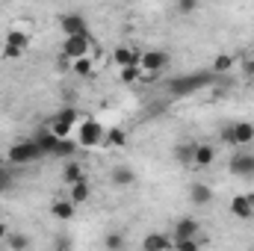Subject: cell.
<instances>
[{
  "label": "cell",
  "instance_id": "cell-25",
  "mask_svg": "<svg viewBox=\"0 0 254 251\" xmlns=\"http://www.w3.org/2000/svg\"><path fill=\"white\" fill-rule=\"evenodd\" d=\"M119 77H122V83L133 86V83H139L145 74H142V68H139V65H127V68H119Z\"/></svg>",
  "mask_w": 254,
  "mask_h": 251
},
{
  "label": "cell",
  "instance_id": "cell-5",
  "mask_svg": "<svg viewBox=\"0 0 254 251\" xmlns=\"http://www.w3.org/2000/svg\"><path fill=\"white\" fill-rule=\"evenodd\" d=\"M77 122H80V113L74 110V107H65V110H60L54 119H51V130L57 133V136H63V139H74V127H77Z\"/></svg>",
  "mask_w": 254,
  "mask_h": 251
},
{
  "label": "cell",
  "instance_id": "cell-12",
  "mask_svg": "<svg viewBox=\"0 0 254 251\" xmlns=\"http://www.w3.org/2000/svg\"><path fill=\"white\" fill-rule=\"evenodd\" d=\"M74 213H77V204H74L71 198H54V201H51V216H54L57 222H71Z\"/></svg>",
  "mask_w": 254,
  "mask_h": 251
},
{
  "label": "cell",
  "instance_id": "cell-1",
  "mask_svg": "<svg viewBox=\"0 0 254 251\" xmlns=\"http://www.w3.org/2000/svg\"><path fill=\"white\" fill-rule=\"evenodd\" d=\"M216 77H219V74H213V71H192V74H181V77H175V80L169 83V95H172V98H190V95H195L198 89L213 86V83H216Z\"/></svg>",
  "mask_w": 254,
  "mask_h": 251
},
{
  "label": "cell",
  "instance_id": "cell-4",
  "mask_svg": "<svg viewBox=\"0 0 254 251\" xmlns=\"http://www.w3.org/2000/svg\"><path fill=\"white\" fill-rule=\"evenodd\" d=\"M172 63V54L169 51H160V48H154V51H145L142 54V60H139V68H142V74L145 77H157L160 71H166Z\"/></svg>",
  "mask_w": 254,
  "mask_h": 251
},
{
  "label": "cell",
  "instance_id": "cell-8",
  "mask_svg": "<svg viewBox=\"0 0 254 251\" xmlns=\"http://www.w3.org/2000/svg\"><path fill=\"white\" fill-rule=\"evenodd\" d=\"M222 139H225L228 145L246 148V145H252L254 142V125L252 122H237V125H231V127L222 130Z\"/></svg>",
  "mask_w": 254,
  "mask_h": 251
},
{
  "label": "cell",
  "instance_id": "cell-2",
  "mask_svg": "<svg viewBox=\"0 0 254 251\" xmlns=\"http://www.w3.org/2000/svg\"><path fill=\"white\" fill-rule=\"evenodd\" d=\"M74 139H77V145L86 148V151L101 148L104 139H107V127L101 125L98 119H92V116H80V122L74 127Z\"/></svg>",
  "mask_w": 254,
  "mask_h": 251
},
{
  "label": "cell",
  "instance_id": "cell-31",
  "mask_svg": "<svg viewBox=\"0 0 254 251\" xmlns=\"http://www.w3.org/2000/svg\"><path fill=\"white\" fill-rule=\"evenodd\" d=\"M9 187H12V175H9V169L0 166V192H6Z\"/></svg>",
  "mask_w": 254,
  "mask_h": 251
},
{
  "label": "cell",
  "instance_id": "cell-16",
  "mask_svg": "<svg viewBox=\"0 0 254 251\" xmlns=\"http://www.w3.org/2000/svg\"><path fill=\"white\" fill-rule=\"evenodd\" d=\"M110 181H113V187H122V189L133 187V184H136V172H133L130 166L122 163V166H116V169L110 172Z\"/></svg>",
  "mask_w": 254,
  "mask_h": 251
},
{
  "label": "cell",
  "instance_id": "cell-26",
  "mask_svg": "<svg viewBox=\"0 0 254 251\" xmlns=\"http://www.w3.org/2000/svg\"><path fill=\"white\" fill-rule=\"evenodd\" d=\"M6 246H9V251H21V249H30V240L24 237V234H6V240H3Z\"/></svg>",
  "mask_w": 254,
  "mask_h": 251
},
{
  "label": "cell",
  "instance_id": "cell-9",
  "mask_svg": "<svg viewBox=\"0 0 254 251\" xmlns=\"http://www.w3.org/2000/svg\"><path fill=\"white\" fill-rule=\"evenodd\" d=\"M60 30H63V36L89 33V21H86L83 12H63V15H60Z\"/></svg>",
  "mask_w": 254,
  "mask_h": 251
},
{
  "label": "cell",
  "instance_id": "cell-20",
  "mask_svg": "<svg viewBox=\"0 0 254 251\" xmlns=\"http://www.w3.org/2000/svg\"><path fill=\"white\" fill-rule=\"evenodd\" d=\"M83 178H86V172H83L80 160H68L63 166V184L65 187H71V184H77V181H83Z\"/></svg>",
  "mask_w": 254,
  "mask_h": 251
},
{
  "label": "cell",
  "instance_id": "cell-17",
  "mask_svg": "<svg viewBox=\"0 0 254 251\" xmlns=\"http://www.w3.org/2000/svg\"><path fill=\"white\" fill-rule=\"evenodd\" d=\"M231 213L237 216V219H254V210H252V201H249V195H234L231 198Z\"/></svg>",
  "mask_w": 254,
  "mask_h": 251
},
{
  "label": "cell",
  "instance_id": "cell-29",
  "mask_svg": "<svg viewBox=\"0 0 254 251\" xmlns=\"http://www.w3.org/2000/svg\"><path fill=\"white\" fill-rule=\"evenodd\" d=\"M175 9H178V15H192L198 9V0H178Z\"/></svg>",
  "mask_w": 254,
  "mask_h": 251
},
{
  "label": "cell",
  "instance_id": "cell-23",
  "mask_svg": "<svg viewBox=\"0 0 254 251\" xmlns=\"http://www.w3.org/2000/svg\"><path fill=\"white\" fill-rule=\"evenodd\" d=\"M71 71H74L77 77H89V74L95 71V60H92V54H89V57H80V60H74Z\"/></svg>",
  "mask_w": 254,
  "mask_h": 251
},
{
  "label": "cell",
  "instance_id": "cell-11",
  "mask_svg": "<svg viewBox=\"0 0 254 251\" xmlns=\"http://www.w3.org/2000/svg\"><path fill=\"white\" fill-rule=\"evenodd\" d=\"M216 148L210 145V142H195L192 145V166H198V169H207V166H213L216 163Z\"/></svg>",
  "mask_w": 254,
  "mask_h": 251
},
{
  "label": "cell",
  "instance_id": "cell-14",
  "mask_svg": "<svg viewBox=\"0 0 254 251\" xmlns=\"http://www.w3.org/2000/svg\"><path fill=\"white\" fill-rule=\"evenodd\" d=\"M201 234V225H198V219H190V216H184V219H178L175 222V240H187V237H198Z\"/></svg>",
  "mask_w": 254,
  "mask_h": 251
},
{
  "label": "cell",
  "instance_id": "cell-33",
  "mask_svg": "<svg viewBox=\"0 0 254 251\" xmlns=\"http://www.w3.org/2000/svg\"><path fill=\"white\" fill-rule=\"evenodd\" d=\"M6 234H9V225H6V222H0V243L6 240Z\"/></svg>",
  "mask_w": 254,
  "mask_h": 251
},
{
  "label": "cell",
  "instance_id": "cell-30",
  "mask_svg": "<svg viewBox=\"0 0 254 251\" xmlns=\"http://www.w3.org/2000/svg\"><path fill=\"white\" fill-rule=\"evenodd\" d=\"M27 51H21V48H15V45H6L3 42V60H21Z\"/></svg>",
  "mask_w": 254,
  "mask_h": 251
},
{
  "label": "cell",
  "instance_id": "cell-24",
  "mask_svg": "<svg viewBox=\"0 0 254 251\" xmlns=\"http://www.w3.org/2000/svg\"><path fill=\"white\" fill-rule=\"evenodd\" d=\"M192 145L195 142H184V145H175V151H172V157L181 163V166H192Z\"/></svg>",
  "mask_w": 254,
  "mask_h": 251
},
{
  "label": "cell",
  "instance_id": "cell-19",
  "mask_svg": "<svg viewBox=\"0 0 254 251\" xmlns=\"http://www.w3.org/2000/svg\"><path fill=\"white\" fill-rule=\"evenodd\" d=\"M142 249H148V251L175 249V237H166V234H148V237L142 240Z\"/></svg>",
  "mask_w": 254,
  "mask_h": 251
},
{
  "label": "cell",
  "instance_id": "cell-28",
  "mask_svg": "<svg viewBox=\"0 0 254 251\" xmlns=\"http://www.w3.org/2000/svg\"><path fill=\"white\" fill-rule=\"evenodd\" d=\"M175 249H184V251H195V249H201V237H187V240H175Z\"/></svg>",
  "mask_w": 254,
  "mask_h": 251
},
{
  "label": "cell",
  "instance_id": "cell-22",
  "mask_svg": "<svg viewBox=\"0 0 254 251\" xmlns=\"http://www.w3.org/2000/svg\"><path fill=\"white\" fill-rule=\"evenodd\" d=\"M231 68H234V57H231V54H216V57H213V63H210V71H213V74H219V77H222V74H228Z\"/></svg>",
  "mask_w": 254,
  "mask_h": 251
},
{
  "label": "cell",
  "instance_id": "cell-27",
  "mask_svg": "<svg viewBox=\"0 0 254 251\" xmlns=\"http://www.w3.org/2000/svg\"><path fill=\"white\" fill-rule=\"evenodd\" d=\"M104 249H110V251L125 249V237H122V234H107V237H104Z\"/></svg>",
  "mask_w": 254,
  "mask_h": 251
},
{
  "label": "cell",
  "instance_id": "cell-10",
  "mask_svg": "<svg viewBox=\"0 0 254 251\" xmlns=\"http://www.w3.org/2000/svg\"><path fill=\"white\" fill-rule=\"evenodd\" d=\"M6 45H15V48H21V51H27L30 45H33V30L27 27V24H12L9 30H6V39H3Z\"/></svg>",
  "mask_w": 254,
  "mask_h": 251
},
{
  "label": "cell",
  "instance_id": "cell-6",
  "mask_svg": "<svg viewBox=\"0 0 254 251\" xmlns=\"http://www.w3.org/2000/svg\"><path fill=\"white\" fill-rule=\"evenodd\" d=\"M68 60H80L92 54V33H77V36H65L63 39V51Z\"/></svg>",
  "mask_w": 254,
  "mask_h": 251
},
{
  "label": "cell",
  "instance_id": "cell-18",
  "mask_svg": "<svg viewBox=\"0 0 254 251\" xmlns=\"http://www.w3.org/2000/svg\"><path fill=\"white\" fill-rule=\"evenodd\" d=\"M68 198L80 207V204H86L89 198H92V187H89V181L83 178V181H77V184H71L68 187Z\"/></svg>",
  "mask_w": 254,
  "mask_h": 251
},
{
  "label": "cell",
  "instance_id": "cell-3",
  "mask_svg": "<svg viewBox=\"0 0 254 251\" xmlns=\"http://www.w3.org/2000/svg\"><path fill=\"white\" fill-rule=\"evenodd\" d=\"M42 157H45V151H42V145L36 142V136H33V139H18V142H12L9 151H6L9 166H33V163H39Z\"/></svg>",
  "mask_w": 254,
  "mask_h": 251
},
{
  "label": "cell",
  "instance_id": "cell-15",
  "mask_svg": "<svg viewBox=\"0 0 254 251\" xmlns=\"http://www.w3.org/2000/svg\"><path fill=\"white\" fill-rule=\"evenodd\" d=\"M190 201H192V204H198V207L213 204V189L207 187L204 181H195V184L190 187Z\"/></svg>",
  "mask_w": 254,
  "mask_h": 251
},
{
  "label": "cell",
  "instance_id": "cell-32",
  "mask_svg": "<svg viewBox=\"0 0 254 251\" xmlns=\"http://www.w3.org/2000/svg\"><path fill=\"white\" fill-rule=\"evenodd\" d=\"M246 77L254 83V54L252 57H246Z\"/></svg>",
  "mask_w": 254,
  "mask_h": 251
},
{
  "label": "cell",
  "instance_id": "cell-7",
  "mask_svg": "<svg viewBox=\"0 0 254 251\" xmlns=\"http://www.w3.org/2000/svg\"><path fill=\"white\" fill-rule=\"evenodd\" d=\"M228 172L240 181H254V154L252 151H237L228 160Z\"/></svg>",
  "mask_w": 254,
  "mask_h": 251
},
{
  "label": "cell",
  "instance_id": "cell-13",
  "mask_svg": "<svg viewBox=\"0 0 254 251\" xmlns=\"http://www.w3.org/2000/svg\"><path fill=\"white\" fill-rule=\"evenodd\" d=\"M139 60H142V54H139L136 48L119 45V48L113 51V63L119 65V68H127V65H139Z\"/></svg>",
  "mask_w": 254,
  "mask_h": 251
},
{
  "label": "cell",
  "instance_id": "cell-34",
  "mask_svg": "<svg viewBox=\"0 0 254 251\" xmlns=\"http://www.w3.org/2000/svg\"><path fill=\"white\" fill-rule=\"evenodd\" d=\"M249 195V201H252V210H254V192H246Z\"/></svg>",
  "mask_w": 254,
  "mask_h": 251
},
{
  "label": "cell",
  "instance_id": "cell-21",
  "mask_svg": "<svg viewBox=\"0 0 254 251\" xmlns=\"http://www.w3.org/2000/svg\"><path fill=\"white\" fill-rule=\"evenodd\" d=\"M104 148H127V133L122 127H110L107 139H104Z\"/></svg>",
  "mask_w": 254,
  "mask_h": 251
}]
</instances>
